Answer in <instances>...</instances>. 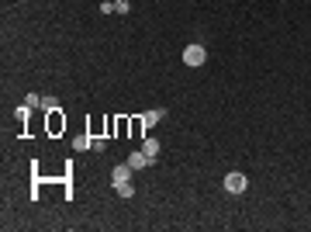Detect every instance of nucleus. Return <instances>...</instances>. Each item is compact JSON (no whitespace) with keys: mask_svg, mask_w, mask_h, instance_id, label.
<instances>
[{"mask_svg":"<svg viewBox=\"0 0 311 232\" xmlns=\"http://www.w3.org/2000/svg\"><path fill=\"white\" fill-rule=\"evenodd\" d=\"M183 63H187V66H204V63H208L204 45H187V49H183Z\"/></svg>","mask_w":311,"mask_h":232,"instance_id":"f257e3e1","label":"nucleus"},{"mask_svg":"<svg viewBox=\"0 0 311 232\" xmlns=\"http://www.w3.org/2000/svg\"><path fill=\"white\" fill-rule=\"evenodd\" d=\"M245 187H249V180H245V173H238V170H232V173L225 177V191H229V194H242Z\"/></svg>","mask_w":311,"mask_h":232,"instance_id":"f03ea898","label":"nucleus"},{"mask_svg":"<svg viewBox=\"0 0 311 232\" xmlns=\"http://www.w3.org/2000/svg\"><path fill=\"white\" fill-rule=\"evenodd\" d=\"M132 173H135V170H132L128 163H125V166H114V170H111V184H114V187H118V184H128Z\"/></svg>","mask_w":311,"mask_h":232,"instance_id":"7ed1b4c3","label":"nucleus"},{"mask_svg":"<svg viewBox=\"0 0 311 232\" xmlns=\"http://www.w3.org/2000/svg\"><path fill=\"white\" fill-rule=\"evenodd\" d=\"M128 166H132V170H146V166H153V159H149V156L139 149V153H132V156H128Z\"/></svg>","mask_w":311,"mask_h":232,"instance_id":"20e7f679","label":"nucleus"},{"mask_svg":"<svg viewBox=\"0 0 311 232\" xmlns=\"http://www.w3.org/2000/svg\"><path fill=\"white\" fill-rule=\"evenodd\" d=\"M162 115H166L162 108H153V111H146V115H142V125H146V128H153V125H159V121H162Z\"/></svg>","mask_w":311,"mask_h":232,"instance_id":"39448f33","label":"nucleus"},{"mask_svg":"<svg viewBox=\"0 0 311 232\" xmlns=\"http://www.w3.org/2000/svg\"><path fill=\"white\" fill-rule=\"evenodd\" d=\"M142 153L156 163V156H159V142H156V139H146V142H142Z\"/></svg>","mask_w":311,"mask_h":232,"instance_id":"423d86ee","label":"nucleus"},{"mask_svg":"<svg viewBox=\"0 0 311 232\" xmlns=\"http://www.w3.org/2000/svg\"><path fill=\"white\" fill-rule=\"evenodd\" d=\"M63 125H66V121H63V115H59V111H49V132H59Z\"/></svg>","mask_w":311,"mask_h":232,"instance_id":"0eeeda50","label":"nucleus"},{"mask_svg":"<svg viewBox=\"0 0 311 232\" xmlns=\"http://www.w3.org/2000/svg\"><path fill=\"white\" fill-rule=\"evenodd\" d=\"M114 191H118V198H135V187H132V180H128V184H118Z\"/></svg>","mask_w":311,"mask_h":232,"instance_id":"6e6552de","label":"nucleus"},{"mask_svg":"<svg viewBox=\"0 0 311 232\" xmlns=\"http://www.w3.org/2000/svg\"><path fill=\"white\" fill-rule=\"evenodd\" d=\"M42 111H59V101L56 97H42Z\"/></svg>","mask_w":311,"mask_h":232,"instance_id":"1a4fd4ad","label":"nucleus"},{"mask_svg":"<svg viewBox=\"0 0 311 232\" xmlns=\"http://www.w3.org/2000/svg\"><path fill=\"white\" fill-rule=\"evenodd\" d=\"M73 146H77V149H90L93 139H90V135H79V139H73Z\"/></svg>","mask_w":311,"mask_h":232,"instance_id":"9d476101","label":"nucleus"},{"mask_svg":"<svg viewBox=\"0 0 311 232\" xmlns=\"http://www.w3.org/2000/svg\"><path fill=\"white\" fill-rule=\"evenodd\" d=\"M24 104H28V108H42V97H38V94H28Z\"/></svg>","mask_w":311,"mask_h":232,"instance_id":"9b49d317","label":"nucleus"},{"mask_svg":"<svg viewBox=\"0 0 311 232\" xmlns=\"http://www.w3.org/2000/svg\"><path fill=\"white\" fill-rule=\"evenodd\" d=\"M114 10H118V14H128L132 3H128V0H114Z\"/></svg>","mask_w":311,"mask_h":232,"instance_id":"f8f14e48","label":"nucleus"},{"mask_svg":"<svg viewBox=\"0 0 311 232\" xmlns=\"http://www.w3.org/2000/svg\"><path fill=\"white\" fill-rule=\"evenodd\" d=\"M28 115H31V108H28V104H21V108H17V118H21V121H28Z\"/></svg>","mask_w":311,"mask_h":232,"instance_id":"ddd939ff","label":"nucleus"}]
</instances>
